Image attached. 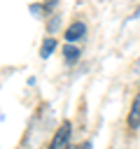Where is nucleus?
Wrapping results in <instances>:
<instances>
[{
	"label": "nucleus",
	"mask_w": 140,
	"mask_h": 149,
	"mask_svg": "<svg viewBox=\"0 0 140 149\" xmlns=\"http://www.w3.org/2000/svg\"><path fill=\"white\" fill-rule=\"evenodd\" d=\"M63 56H65V61H68V63H75V61L79 58V49H77V47H72V44H68V47L63 49Z\"/></svg>",
	"instance_id": "4"
},
{
	"label": "nucleus",
	"mask_w": 140,
	"mask_h": 149,
	"mask_svg": "<svg viewBox=\"0 0 140 149\" xmlns=\"http://www.w3.org/2000/svg\"><path fill=\"white\" fill-rule=\"evenodd\" d=\"M128 126H131V128H138V126H140V91H138V95H135V100H133V105H131Z\"/></svg>",
	"instance_id": "3"
},
{
	"label": "nucleus",
	"mask_w": 140,
	"mask_h": 149,
	"mask_svg": "<svg viewBox=\"0 0 140 149\" xmlns=\"http://www.w3.org/2000/svg\"><path fill=\"white\" fill-rule=\"evenodd\" d=\"M79 149H91V142H84V144H82Z\"/></svg>",
	"instance_id": "6"
},
{
	"label": "nucleus",
	"mask_w": 140,
	"mask_h": 149,
	"mask_svg": "<svg viewBox=\"0 0 140 149\" xmlns=\"http://www.w3.org/2000/svg\"><path fill=\"white\" fill-rule=\"evenodd\" d=\"M54 47H56V40H54V37H47V40H44V44H42L40 56H42V58H49V54L54 51Z\"/></svg>",
	"instance_id": "5"
},
{
	"label": "nucleus",
	"mask_w": 140,
	"mask_h": 149,
	"mask_svg": "<svg viewBox=\"0 0 140 149\" xmlns=\"http://www.w3.org/2000/svg\"><path fill=\"white\" fill-rule=\"evenodd\" d=\"M68 140H70V123H68V121H63V123H61V128L56 130V135H54V140H51L49 149H68Z\"/></svg>",
	"instance_id": "1"
},
{
	"label": "nucleus",
	"mask_w": 140,
	"mask_h": 149,
	"mask_svg": "<svg viewBox=\"0 0 140 149\" xmlns=\"http://www.w3.org/2000/svg\"><path fill=\"white\" fill-rule=\"evenodd\" d=\"M84 33H86V26L82 23V21H77V23H72L68 30H65V40L72 44L75 40H79V37H84Z\"/></svg>",
	"instance_id": "2"
}]
</instances>
